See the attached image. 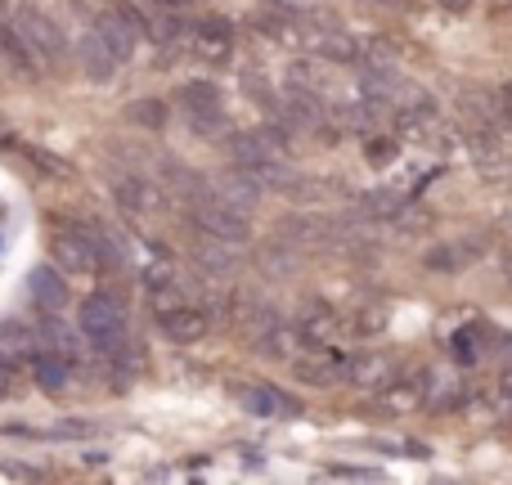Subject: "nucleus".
<instances>
[{
    "label": "nucleus",
    "instance_id": "obj_25",
    "mask_svg": "<svg viewBox=\"0 0 512 485\" xmlns=\"http://www.w3.org/2000/svg\"><path fill=\"white\" fill-rule=\"evenodd\" d=\"M126 122H135L140 131H162L167 126V104L162 99H135L131 108H126Z\"/></svg>",
    "mask_w": 512,
    "mask_h": 485
},
{
    "label": "nucleus",
    "instance_id": "obj_31",
    "mask_svg": "<svg viewBox=\"0 0 512 485\" xmlns=\"http://www.w3.org/2000/svg\"><path fill=\"white\" fill-rule=\"evenodd\" d=\"M495 225H499V234H504V239L512 243V207H504V212H499V221H495Z\"/></svg>",
    "mask_w": 512,
    "mask_h": 485
},
{
    "label": "nucleus",
    "instance_id": "obj_21",
    "mask_svg": "<svg viewBox=\"0 0 512 485\" xmlns=\"http://www.w3.org/2000/svg\"><path fill=\"white\" fill-rule=\"evenodd\" d=\"M351 387H382V382L391 378V360L382 351H360L355 360H346V373H342Z\"/></svg>",
    "mask_w": 512,
    "mask_h": 485
},
{
    "label": "nucleus",
    "instance_id": "obj_10",
    "mask_svg": "<svg viewBox=\"0 0 512 485\" xmlns=\"http://www.w3.org/2000/svg\"><path fill=\"white\" fill-rule=\"evenodd\" d=\"M301 45L328 63H360V41H355L346 27H333V23L301 27Z\"/></svg>",
    "mask_w": 512,
    "mask_h": 485
},
{
    "label": "nucleus",
    "instance_id": "obj_14",
    "mask_svg": "<svg viewBox=\"0 0 512 485\" xmlns=\"http://www.w3.org/2000/svg\"><path fill=\"white\" fill-rule=\"evenodd\" d=\"M396 135L409 144H427L441 135V108L432 99H409V108L396 113Z\"/></svg>",
    "mask_w": 512,
    "mask_h": 485
},
{
    "label": "nucleus",
    "instance_id": "obj_29",
    "mask_svg": "<svg viewBox=\"0 0 512 485\" xmlns=\"http://www.w3.org/2000/svg\"><path fill=\"white\" fill-rule=\"evenodd\" d=\"M364 319H355V333H382L387 328V315L382 310H360Z\"/></svg>",
    "mask_w": 512,
    "mask_h": 485
},
{
    "label": "nucleus",
    "instance_id": "obj_27",
    "mask_svg": "<svg viewBox=\"0 0 512 485\" xmlns=\"http://www.w3.org/2000/svg\"><path fill=\"white\" fill-rule=\"evenodd\" d=\"M450 346H454V355H459V364H472L477 360V351H481V324L459 328V333L450 337Z\"/></svg>",
    "mask_w": 512,
    "mask_h": 485
},
{
    "label": "nucleus",
    "instance_id": "obj_3",
    "mask_svg": "<svg viewBox=\"0 0 512 485\" xmlns=\"http://www.w3.org/2000/svg\"><path fill=\"white\" fill-rule=\"evenodd\" d=\"M50 261L63 274H99V225L95 221H63L50 234Z\"/></svg>",
    "mask_w": 512,
    "mask_h": 485
},
{
    "label": "nucleus",
    "instance_id": "obj_30",
    "mask_svg": "<svg viewBox=\"0 0 512 485\" xmlns=\"http://www.w3.org/2000/svg\"><path fill=\"white\" fill-rule=\"evenodd\" d=\"M499 396L512 400V360L504 364V373H499Z\"/></svg>",
    "mask_w": 512,
    "mask_h": 485
},
{
    "label": "nucleus",
    "instance_id": "obj_2",
    "mask_svg": "<svg viewBox=\"0 0 512 485\" xmlns=\"http://www.w3.org/2000/svg\"><path fill=\"white\" fill-rule=\"evenodd\" d=\"M77 328H81V337H90V346L99 355H113L126 342V301L108 288L90 292L77 306Z\"/></svg>",
    "mask_w": 512,
    "mask_h": 485
},
{
    "label": "nucleus",
    "instance_id": "obj_8",
    "mask_svg": "<svg viewBox=\"0 0 512 485\" xmlns=\"http://www.w3.org/2000/svg\"><path fill=\"white\" fill-rule=\"evenodd\" d=\"M108 189H113V203L122 207L126 216H149V212H158V189H153V180H144L140 171L113 167V171H108Z\"/></svg>",
    "mask_w": 512,
    "mask_h": 485
},
{
    "label": "nucleus",
    "instance_id": "obj_26",
    "mask_svg": "<svg viewBox=\"0 0 512 485\" xmlns=\"http://www.w3.org/2000/svg\"><path fill=\"white\" fill-rule=\"evenodd\" d=\"M360 207H364V216H396L400 207H405V198H400L396 189H378V194H364Z\"/></svg>",
    "mask_w": 512,
    "mask_h": 485
},
{
    "label": "nucleus",
    "instance_id": "obj_34",
    "mask_svg": "<svg viewBox=\"0 0 512 485\" xmlns=\"http://www.w3.org/2000/svg\"><path fill=\"white\" fill-rule=\"evenodd\" d=\"M504 279H508V288H512V252L504 256Z\"/></svg>",
    "mask_w": 512,
    "mask_h": 485
},
{
    "label": "nucleus",
    "instance_id": "obj_19",
    "mask_svg": "<svg viewBox=\"0 0 512 485\" xmlns=\"http://www.w3.org/2000/svg\"><path fill=\"white\" fill-rule=\"evenodd\" d=\"M41 346H45V355H59V360H68V364H77L81 360V333L77 328H68L59 319V310H50V315H41Z\"/></svg>",
    "mask_w": 512,
    "mask_h": 485
},
{
    "label": "nucleus",
    "instance_id": "obj_13",
    "mask_svg": "<svg viewBox=\"0 0 512 485\" xmlns=\"http://www.w3.org/2000/svg\"><path fill=\"white\" fill-rule=\"evenodd\" d=\"M72 59L81 63V72H86L90 81H113V77H117V68H122V54H117L113 45H108L104 36L95 32V27H90V32L77 41Z\"/></svg>",
    "mask_w": 512,
    "mask_h": 485
},
{
    "label": "nucleus",
    "instance_id": "obj_36",
    "mask_svg": "<svg viewBox=\"0 0 512 485\" xmlns=\"http://www.w3.org/2000/svg\"><path fill=\"white\" fill-rule=\"evenodd\" d=\"M5 391H9V382H5V373H0V396H5Z\"/></svg>",
    "mask_w": 512,
    "mask_h": 485
},
{
    "label": "nucleus",
    "instance_id": "obj_35",
    "mask_svg": "<svg viewBox=\"0 0 512 485\" xmlns=\"http://www.w3.org/2000/svg\"><path fill=\"white\" fill-rule=\"evenodd\" d=\"M441 5H450V9H468V0H441Z\"/></svg>",
    "mask_w": 512,
    "mask_h": 485
},
{
    "label": "nucleus",
    "instance_id": "obj_12",
    "mask_svg": "<svg viewBox=\"0 0 512 485\" xmlns=\"http://www.w3.org/2000/svg\"><path fill=\"white\" fill-rule=\"evenodd\" d=\"M189 50L203 63H230L234 54V27L225 18H203V23L189 27Z\"/></svg>",
    "mask_w": 512,
    "mask_h": 485
},
{
    "label": "nucleus",
    "instance_id": "obj_9",
    "mask_svg": "<svg viewBox=\"0 0 512 485\" xmlns=\"http://www.w3.org/2000/svg\"><path fill=\"white\" fill-rule=\"evenodd\" d=\"M41 355H45L41 328L18 315L0 319V364H27L32 369V360H41Z\"/></svg>",
    "mask_w": 512,
    "mask_h": 485
},
{
    "label": "nucleus",
    "instance_id": "obj_5",
    "mask_svg": "<svg viewBox=\"0 0 512 485\" xmlns=\"http://www.w3.org/2000/svg\"><path fill=\"white\" fill-rule=\"evenodd\" d=\"M176 104L185 113V122L194 126L203 140L225 135V104H221V86L216 81H185L176 90Z\"/></svg>",
    "mask_w": 512,
    "mask_h": 485
},
{
    "label": "nucleus",
    "instance_id": "obj_22",
    "mask_svg": "<svg viewBox=\"0 0 512 485\" xmlns=\"http://www.w3.org/2000/svg\"><path fill=\"white\" fill-rule=\"evenodd\" d=\"M297 333H301V342H306V346H337V333H342V319H337V310L315 306V310H306V315H301Z\"/></svg>",
    "mask_w": 512,
    "mask_h": 485
},
{
    "label": "nucleus",
    "instance_id": "obj_6",
    "mask_svg": "<svg viewBox=\"0 0 512 485\" xmlns=\"http://www.w3.org/2000/svg\"><path fill=\"white\" fill-rule=\"evenodd\" d=\"M95 32L104 36L108 45H113L117 54H122V63L135 54V45H140V36L149 32V23H144V14L135 5H126V0H108L104 14L95 18Z\"/></svg>",
    "mask_w": 512,
    "mask_h": 485
},
{
    "label": "nucleus",
    "instance_id": "obj_24",
    "mask_svg": "<svg viewBox=\"0 0 512 485\" xmlns=\"http://www.w3.org/2000/svg\"><path fill=\"white\" fill-rule=\"evenodd\" d=\"M239 400H243V409L256 414V418H279V414H292V409H297L288 396H279L274 387H243Z\"/></svg>",
    "mask_w": 512,
    "mask_h": 485
},
{
    "label": "nucleus",
    "instance_id": "obj_1",
    "mask_svg": "<svg viewBox=\"0 0 512 485\" xmlns=\"http://www.w3.org/2000/svg\"><path fill=\"white\" fill-rule=\"evenodd\" d=\"M5 32L14 36V45L27 54V63H32V68L54 72V68H63V63H68V36H63V27L54 23L45 9H36L32 0H27V5L9 18Z\"/></svg>",
    "mask_w": 512,
    "mask_h": 485
},
{
    "label": "nucleus",
    "instance_id": "obj_33",
    "mask_svg": "<svg viewBox=\"0 0 512 485\" xmlns=\"http://www.w3.org/2000/svg\"><path fill=\"white\" fill-rule=\"evenodd\" d=\"M504 122L512 126V86H508V95H504Z\"/></svg>",
    "mask_w": 512,
    "mask_h": 485
},
{
    "label": "nucleus",
    "instance_id": "obj_11",
    "mask_svg": "<svg viewBox=\"0 0 512 485\" xmlns=\"http://www.w3.org/2000/svg\"><path fill=\"white\" fill-rule=\"evenodd\" d=\"M207 189H212L216 203L234 207V212H243V216H252L256 207H261V180H256L252 171H243V167L221 171L216 180H207Z\"/></svg>",
    "mask_w": 512,
    "mask_h": 485
},
{
    "label": "nucleus",
    "instance_id": "obj_17",
    "mask_svg": "<svg viewBox=\"0 0 512 485\" xmlns=\"http://www.w3.org/2000/svg\"><path fill=\"white\" fill-rule=\"evenodd\" d=\"M252 342H256V355H265V360H279V364H292V360H297V351L306 346L297 328L283 324V319H270V324H265L261 333L252 337Z\"/></svg>",
    "mask_w": 512,
    "mask_h": 485
},
{
    "label": "nucleus",
    "instance_id": "obj_4",
    "mask_svg": "<svg viewBox=\"0 0 512 485\" xmlns=\"http://www.w3.org/2000/svg\"><path fill=\"white\" fill-rule=\"evenodd\" d=\"M189 221H194V230L203 234V239H216V243L243 247L252 239V216H243V212H234V207L216 203L212 189H207V194H198L194 203H189Z\"/></svg>",
    "mask_w": 512,
    "mask_h": 485
},
{
    "label": "nucleus",
    "instance_id": "obj_16",
    "mask_svg": "<svg viewBox=\"0 0 512 485\" xmlns=\"http://www.w3.org/2000/svg\"><path fill=\"white\" fill-rule=\"evenodd\" d=\"M158 324H162V333L171 337V342H180V346H194V342H203L207 337V328H212V319H207V310L203 306H176V310H167V315H158Z\"/></svg>",
    "mask_w": 512,
    "mask_h": 485
},
{
    "label": "nucleus",
    "instance_id": "obj_7",
    "mask_svg": "<svg viewBox=\"0 0 512 485\" xmlns=\"http://www.w3.org/2000/svg\"><path fill=\"white\" fill-rule=\"evenodd\" d=\"M288 369L301 387H333V382L346 373V355H337L333 346H301L297 360H292Z\"/></svg>",
    "mask_w": 512,
    "mask_h": 485
},
{
    "label": "nucleus",
    "instance_id": "obj_20",
    "mask_svg": "<svg viewBox=\"0 0 512 485\" xmlns=\"http://www.w3.org/2000/svg\"><path fill=\"white\" fill-rule=\"evenodd\" d=\"M144 301H149V310L153 315H167V310H176V306H185V283L176 279V274H167V270H149L144 274Z\"/></svg>",
    "mask_w": 512,
    "mask_h": 485
},
{
    "label": "nucleus",
    "instance_id": "obj_32",
    "mask_svg": "<svg viewBox=\"0 0 512 485\" xmlns=\"http://www.w3.org/2000/svg\"><path fill=\"white\" fill-rule=\"evenodd\" d=\"M391 158V144H369V162H387Z\"/></svg>",
    "mask_w": 512,
    "mask_h": 485
},
{
    "label": "nucleus",
    "instance_id": "obj_18",
    "mask_svg": "<svg viewBox=\"0 0 512 485\" xmlns=\"http://www.w3.org/2000/svg\"><path fill=\"white\" fill-rule=\"evenodd\" d=\"M378 405L387 414H414V409L427 405V387L423 378H387L378 387Z\"/></svg>",
    "mask_w": 512,
    "mask_h": 485
},
{
    "label": "nucleus",
    "instance_id": "obj_28",
    "mask_svg": "<svg viewBox=\"0 0 512 485\" xmlns=\"http://www.w3.org/2000/svg\"><path fill=\"white\" fill-rule=\"evenodd\" d=\"M265 5H270L274 14H283V18H306V14H315L319 0H265Z\"/></svg>",
    "mask_w": 512,
    "mask_h": 485
},
{
    "label": "nucleus",
    "instance_id": "obj_23",
    "mask_svg": "<svg viewBox=\"0 0 512 485\" xmlns=\"http://www.w3.org/2000/svg\"><path fill=\"white\" fill-rule=\"evenodd\" d=\"M32 378L45 396H63L72 382V364L59 360V355H41V360H32Z\"/></svg>",
    "mask_w": 512,
    "mask_h": 485
},
{
    "label": "nucleus",
    "instance_id": "obj_15",
    "mask_svg": "<svg viewBox=\"0 0 512 485\" xmlns=\"http://www.w3.org/2000/svg\"><path fill=\"white\" fill-rule=\"evenodd\" d=\"M27 301H32L41 315L68 306V279H63V270L54 261L50 265H36V270L27 274Z\"/></svg>",
    "mask_w": 512,
    "mask_h": 485
}]
</instances>
